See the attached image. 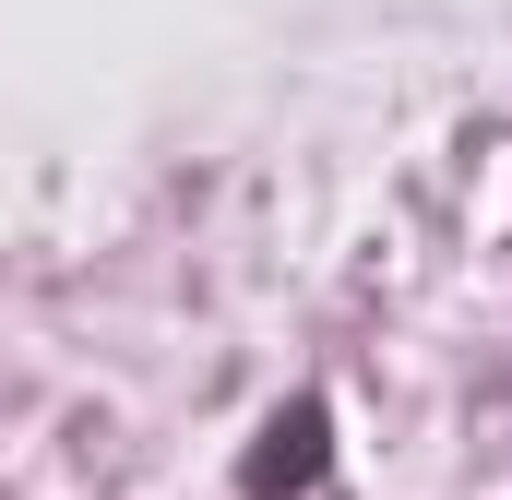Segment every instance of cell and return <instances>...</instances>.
Returning <instances> with one entry per match:
<instances>
[{
	"mask_svg": "<svg viewBox=\"0 0 512 500\" xmlns=\"http://www.w3.org/2000/svg\"><path fill=\"white\" fill-rule=\"evenodd\" d=\"M239 489L274 500V489H322V405H286L274 429H262V453L239 465Z\"/></svg>",
	"mask_w": 512,
	"mask_h": 500,
	"instance_id": "6da1fadb",
	"label": "cell"
}]
</instances>
